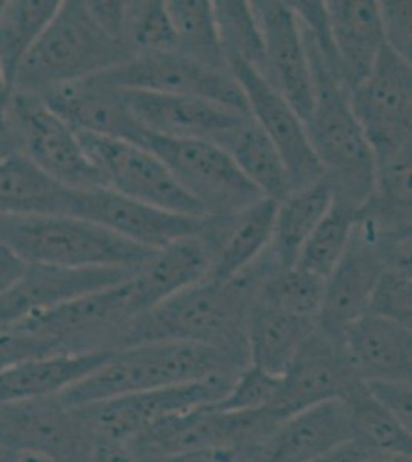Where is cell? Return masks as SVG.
<instances>
[{"label":"cell","mask_w":412,"mask_h":462,"mask_svg":"<svg viewBox=\"0 0 412 462\" xmlns=\"http://www.w3.org/2000/svg\"><path fill=\"white\" fill-rule=\"evenodd\" d=\"M78 137L106 189L157 210L208 217L154 152L122 139L82 132Z\"/></svg>","instance_id":"10"},{"label":"cell","mask_w":412,"mask_h":462,"mask_svg":"<svg viewBox=\"0 0 412 462\" xmlns=\"http://www.w3.org/2000/svg\"><path fill=\"white\" fill-rule=\"evenodd\" d=\"M0 462H19V455L0 450Z\"/></svg>","instance_id":"50"},{"label":"cell","mask_w":412,"mask_h":462,"mask_svg":"<svg viewBox=\"0 0 412 462\" xmlns=\"http://www.w3.org/2000/svg\"><path fill=\"white\" fill-rule=\"evenodd\" d=\"M124 95L131 115L143 130L174 139H194L220 145L242 119L250 115L187 96L131 89H124Z\"/></svg>","instance_id":"21"},{"label":"cell","mask_w":412,"mask_h":462,"mask_svg":"<svg viewBox=\"0 0 412 462\" xmlns=\"http://www.w3.org/2000/svg\"><path fill=\"white\" fill-rule=\"evenodd\" d=\"M368 455L371 453L363 450L362 447L348 442V444L335 448L334 452L328 453V455L311 462H361Z\"/></svg>","instance_id":"47"},{"label":"cell","mask_w":412,"mask_h":462,"mask_svg":"<svg viewBox=\"0 0 412 462\" xmlns=\"http://www.w3.org/2000/svg\"><path fill=\"white\" fill-rule=\"evenodd\" d=\"M362 383L344 350L343 337L329 335L316 322L280 379L268 411L285 420L316 405L344 401Z\"/></svg>","instance_id":"15"},{"label":"cell","mask_w":412,"mask_h":462,"mask_svg":"<svg viewBox=\"0 0 412 462\" xmlns=\"http://www.w3.org/2000/svg\"><path fill=\"white\" fill-rule=\"evenodd\" d=\"M95 441L59 398L0 405V450L50 462H91Z\"/></svg>","instance_id":"13"},{"label":"cell","mask_w":412,"mask_h":462,"mask_svg":"<svg viewBox=\"0 0 412 462\" xmlns=\"http://www.w3.org/2000/svg\"><path fill=\"white\" fill-rule=\"evenodd\" d=\"M361 462H412V457L403 453H371Z\"/></svg>","instance_id":"48"},{"label":"cell","mask_w":412,"mask_h":462,"mask_svg":"<svg viewBox=\"0 0 412 462\" xmlns=\"http://www.w3.org/2000/svg\"><path fill=\"white\" fill-rule=\"evenodd\" d=\"M19 152L43 173L69 189L106 187L73 126L37 95L14 93L8 104Z\"/></svg>","instance_id":"11"},{"label":"cell","mask_w":412,"mask_h":462,"mask_svg":"<svg viewBox=\"0 0 412 462\" xmlns=\"http://www.w3.org/2000/svg\"><path fill=\"white\" fill-rule=\"evenodd\" d=\"M131 279L69 300L10 331L34 337L48 355L121 350L128 327L139 316Z\"/></svg>","instance_id":"6"},{"label":"cell","mask_w":412,"mask_h":462,"mask_svg":"<svg viewBox=\"0 0 412 462\" xmlns=\"http://www.w3.org/2000/svg\"><path fill=\"white\" fill-rule=\"evenodd\" d=\"M76 132L136 143L142 126L126 106L124 89L96 76L71 82L41 96Z\"/></svg>","instance_id":"23"},{"label":"cell","mask_w":412,"mask_h":462,"mask_svg":"<svg viewBox=\"0 0 412 462\" xmlns=\"http://www.w3.org/2000/svg\"><path fill=\"white\" fill-rule=\"evenodd\" d=\"M280 379L282 376H274L248 364L237 374L228 393L213 405L215 409L235 413L270 410L276 401Z\"/></svg>","instance_id":"39"},{"label":"cell","mask_w":412,"mask_h":462,"mask_svg":"<svg viewBox=\"0 0 412 462\" xmlns=\"http://www.w3.org/2000/svg\"><path fill=\"white\" fill-rule=\"evenodd\" d=\"M6 0H0V13L4 10V5H5Z\"/></svg>","instance_id":"51"},{"label":"cell","mask_w":412,"mask_h":462,"mask_svg":"<svg viewBox=\"0 0 412 462\" xmlns=\"http://www.w3.org/2000/svg\"><path fill=\"white\" fill-rule=\"evenodd\" d=\"M350 102L376 163L411 148V62L385 45L370 76L351 89Z\"/></svg>","instance_id":"12"},{"label":"cell","mask_w":412,"mask_h":462,"mask_svg":"<svg viewBox=\"0 0 412 462\" xmlns=\"http://www.w3.org/2000/svg\"><path fill=\"white\" fill-rule=\"evenodd\" d=\"M219 147L230 154L242 173L267 199L279 204L291 193L287 167L274 143L252 116H245Z\"/></svg>","instance_id":"32"},{"label":"cell","mask_w":412,"mask_h":462,"mask_svg":"<svg viewBox=\"0 0 412 462\" xmlns=\"http://www.w3.org/2000/svg\"><path fill=\"white\" fill-rule=\"evenodd\" d=\"M91 462H143L126 444H96Z\"/></svg>","instance_id":"45"},{"label":"cell","mask_w":412,"mask_h":462,"mask_svg":"<svg viewBox=\"0 0 412 462\" xmlns=\"http://www.w3.org/2000/svg\"><path fill=\"white\" fill-rule=\"evenodd\" d=\"M245 367L246 364L211 346L189 342H146L111 353L93 374L58 398L67 407H78L191 383L209 374H235Z\"/></svg>","instance_id":"3"},{"label":"cell","mask_w":412,"mask_h":462,"mask_svg":"<svg viewBox=\"0 0 412 462\" xmlns=\"http://www.w3.org/2000/svg\"><path fill=\"white\" fill-rule=\"evenodd\" d=\"M176 34V51L215 69H228L215 19V2L165 0Z\"/></svg>","instance_id":"34"},{"label":"cell","mask_w":412,"mask_h":462,"mask_svg":"<svg viewBox=\"0 0 412 462\" xmlns=\"http://www.w3.org/2000/svg\"><path fill=\"white\" fill-rule=\"evenodd\" d=\"M280 420L268 410L235 413L205 405L157 420L126 446L141 459L215 447H237L251 452L271 435Z\"/></svg>","instance_id":"9"},{"label":"cell","mask_w":412,"mask_h":462,"mask_svg":"<svg viewBox=\"0 0 412 462\" xmlns=\"http://www.w3.org/2000/svg\"><path fill=\"white\" fill-rule=\"evenodd\" d=\"M250 6L261 34V78L305 122L313 108V78L298 14L289 2L252 0Z\"/></svg>","instance_id":"19"},{"label":"cell","mask_w":412,"mask_h":462,"mask_svg":"<svg viewBox=\"0 0 412 462\" xmlns=\"http://www.w3.org/2000/svg\"><path fill=\"white\" fill-rule=\"evenodd\" d=\"M316 319H305L256 304L246 322L248 364L274 376H283Z\"/></svg>","instance_id":"30"},{"label":"cell","mask_w":412,"mask_h":462,"mask_svg":"<svg viewBox=\"0 0 412 462\" xmlns=\"http://www.w3.org/2000/svg\"><path fill=\"white\" fill-rule=\"evenodd\" d=\"M59 5V0H6L0 13V69L11 93L17 71Z\"/></svg>","instance_id":"33"},{"label":"cell","mask_w":412,"mask_h":462,"mask_svg":"<svg viewBox=\"0 0 412 462\" xmlns=\"http://www.w3.org/2000/svg\"><path fill=\"white\" fill-rule=\"evenodd\" d=\"M14 152H19L16 132L8 111H4L0 113V161Z\"/></svg>","instance_id":"46"},{"label":"cell","mask_w":412,"mask_h":462,"mask_svg":"<svg viewBox=\"0 0 412 462\" xmlns=\"http://www.w3.org/2000/svg\"><path fill=\"white\" fill-rule=\"evenodd\" d=\"M226 67L245 96L248 111L280 154L292 191L325 178L300 116L261 74L242 59L226 56Z\"/></svg>","instance_id":"18"},{"label":"cell","mask_w":412,"mask_h":462,"mask_svg":"<svg viewBox=\"0 0 412 462\" xmlns=\"http://www.w3.org/2000/svg\"><path fill=\"white\" fill-rule=\"evenodd\" d=\"M211 247L204 233L157 250L133 276V300L139 315L208 278Z\"/></svg>","instance_id":"28"},{"label":"cell","mask_w":412,"mask_h":462,"mask_svg":"<svg viewBox=\"0 0 412 462\" xmlns=\"http://www.w3.org/2000/svg\"><path fill=\"white\" fill-rule=\"evenodd\" d=\"M133 143L154 152L206 216L235 215L265 198L215 143L159 136L143 128Z\"/></svg>","instance_id":"7"},{"label":"cell","mask_w":412,"mask_h":462,"mask_svg":"<svg viewBox=\"0 0 412 462\" xmlns=\"http://www.w3.org/2000/svg\"><path fill=\"white\" fill-rule=\"evenodd\" d=\"M96 78L115 88L197 97L250 113L230 69H209L178 51L142 54Z\"/></svg>","instance_id":"14"},{"label":"cell","mask_w":412,"mask_h":462,"mask_svg":"<svg viewBox=\"0 0 412 462\" xmlns=\"http://www.w3.org/2000/svg\"><path fill=\"white\" fill-rule=\"evenodd\" d=\"M343 402L348 409L352 444L370 453L411 455V430L368 393L365 383H362Z\"/></svg>","instance_id":"35"},{"label":"cell","mask_w":412,"mask_h":462,"mask_svg":"<svg viewBox=\"0 0 412 462\" xmlns=\"http://www.w3.org/2000/svg\"><path fill=\"white\" fill-rule=\"evenodd\" d=\"M246 450L237 447H215V448H200L189 452L174 453L168 457H150L142 459L143 462H243Z\"/></svg>","instance_id":"42"},{"label":"cell","mask_w":412,"mask_h":462,"mask_svg":"<svg viewBox=\"0 0 412 462\" xmlns=\"http://www.w3.org/2000/svg\"><path fill=\"white\" fill-rule=\"evenodd\" d=\"M113 352L51 353L0 370V405L58 398L111 356Z\"/></svg>","instance_id":"27"},{"label":"cell","mask_w":412,"mask_h":462,"mask_svg":"<svg viewBox=\"0 0 412 462\" xmlns=\"http://www.w3.org/2000/svg\"><path fill=\"white\" fill-rule=\"evenodd\" d=\"M26 265L23 259L13 252L4 242H0V294L14 285L17 279L25 272Z\"/></svg>","instance_id":"44"},{"label":"cell","mask_w":412,"mask_h":462,"mask_svg":"<svg viewBox=\"0 0 412 462\" xmlns=\"http://www.w3.org/2000/svg\"><path fill=\"white\" fill-rule=\"evenodd\" d=\"M365 387L383 409L412 430L411 381H368Z\"/></svg>","instance_id":"41"},{"label":"cell","mask_w":412,"mask_h":462,"mask_svg":"<svg viewBox=\"0 0 412 462\" xmlns=\"http://www.w3.org/2000/svg\"><path fill=\"white\" fill-rule=\"evenodd\" d=\"M381 28L385 45L412 63V4L407 0H381Z\"/></svg>","instance_id":"40"},{"label":"cell","mask_w":412,"mask_h":462,"mask_svg":"<svg viewBox=\"0 0 412 462\" xmlns=\"http://www.w3.org/2000/svg\"><path fill=\"white\" fill-rule=\"evenodd\" d=\"M355 215V211L333 200L328 213L298 253L296 265L318 278H328L348 248Z\"/></svg>","instance_id":"37"},{"label":"cell","mask_w":412,"mask_h":462,"mask_svg":"<svg viewBox=\"0 0 412 462\" xmlns=\"http://www.w3.org/2000/svg\"><path fill=\"white\" fill-rule=\"evenodd\" d=\"M385 239L368 217L355 215L343 258L325 281L324 300L316 319L322 330L343 337L348 327L368 315L385 265Z\"/></svg>","instance_id":"16"},{"label":"cell","mask_w":412,"mask_h":462,"mask_svg":"<svg viewBox=\"0 0 412 462\" xmlns=\"http://www.w3.org/2000/svg\"><path fill=\"white\" fill-rule=\"evenodd\" d=\"M11 89L6 84L5 76H4V71L0 69V113H4L8 108V104H10L11 99Z\"/></svg>","instance_id":"49"},{"label":"cell","mask_w":412,"mask_h":462,"mask_svg":"<svg viewBox=\"0 0 412 462\" xmlns=\"http://www.w3.org/2000/svg\"><path fill=\"white\" fill-rule=\"evenodd\" d=\"M276 267L267 252L228 281L204 279L143 311L122 348L146 342H189L228 353L248 365L246 322L261 285Z\"/></svg>","instance_id":"1"},{"label":"cell","mask_w":412,"mask_h":462,"mask_svg":"<svg viewBox=\"0 0 412 462\" xmlns=\"http://www.w3.org/2000/svg\"><path fill=\"white\" fill-rule=\"evenodd\" d=\"M0 219H2V215H0Z\"/></svg>","instance_id":"52"},{"label":"cell","mask_w":412,"mask_h":462,"mask_svg":"<svg viewBox=\"0 0 412 462\" xmlns=\"http://www.w3.org/2000/svg\"><path fill=\"white\" fill-rule=\"evenodd\" d=\"M137 272L121 268H67L28 263L13 287L0 294V331L42 315L84 294L124 282Z\"/></svg>","instance_id":"20"},{"label":"cell","mask_w":412,"mask_h":462,"mask_svg":"<svg viewBox=\"0 0 412 462\" xmlns=\"http://www.w3.org/2000/svg\"><path fill=\"white\" fill-rule=\"evenodd\" d=\"M343 346L363 383L411 381V327L368 313L346 328Z\"/></svg>","instance_id":"25"},{"label":"cell","mask_w":412,"mask_h":462,"mask_svg":"<svg viewBox=\"0 0 412 462\" xmlns=\"http://www.w3.org/2000/svg\"><path fill=\"white\" fill-rule=\"evenodd\" d=\"M128 2H87L91 16L111 37L124 42ZM125 43V42H124Z\"/></svg>","instance_id":"43"},{"label":"cell","mask_w":412,"mask_h":462,"mask_svg":"<svg viewBox=\"0 0 412 462\" xmlns=\"http://www.w3.org/2000/svg\"><path fill=\"white\" fill-rule=\"evenodd\" d=\"M69 189L56 182L21 152L0 161V215L65 216Z\"/></svg>","instance_id":"29"},{"label":"cell","mask_w":412,"mask_h":462,"mask_svg":"<svg viewBox=\"0 0 412 462\" xmlns=\"http://www.w3.org/2000/svg\"><path fill=\"white\" fill-rule=\"evenodd\" d=\"M325 281L298 265L276 267L261 285L256 304L287 315L317 319Z\"/></svg>","instance_id":"36"},{"label":"cell","mask_w":412,"mask_h":462,"mask_svg":"<svg viewBox=\"0 0 412 462\" xmlns=\"http://www.w3.org/2000/svg\"><path fill=\"white\" fill-rule=\"evenodd\" d=\"M235 374H215L171 387L125 394L71 407L95 444H128L146 427L165 416L213 405L228 393Z\"/></svg>","instance_id":"8"},{"label":"cell","mask_w":412,"mask_h":462,"mask_svg":"<svg viewBox=\"0 0 412 462\" xmlns=\"http://www.w3.org/2000/svg\"><path fill=\"white\" fill-rule=\"evenodd\" d=\"M0 242L25 263L139 272L157 250L73 216H2Z\"/></svg>","instance_id":"5"},{"label":"cell","mask_w":412,"mask_h":462,"mask_svg":"<svg viewBox=\"0 0 412 462\" xmlns=\"http://www.w3.org/2000/svg\"><path fill=\"white\" fill-rule=\"evenodd\" d=\"M133 58L130 48L111 37L91 16L87 2L65 0L17 71L13 95L42 96Z\"/></svg>","instance_id":"4"},{"label":"cell","mask_w":412,"mask_h":462,"mask_svg":"<svg viewBox=\"0 0 412 462\" xmlns=\"http://www.w3.org/2000/svg\"><path fill=\"white\" fill-rule=\"evenodd\" d=\"M351 442L343 401H333L288 416L245 462H311Z\"/></svg>","instance_id":"22"},{"label":"cell","mask_w":412,"mask_h":462,"mask_svg":"<svg viewBox=\"0 0 412 462\" xmlns=\"http://www.w3.org/2000/svg\"><path fill=\"white\" fill-rule=\"evenodd\" d=\"M124 42L131 53H168L176 51V34L165 0H136L126 4Z\"/></svg>","instance_id":"38"},{"label":"cell","mask_w":412,"mask_h":462,"mask_svg":"<svg viewBox=\"0 0 412 462\" xmlns=\"http://www.w3.org/2000/svg\"><path fill=\"white\" fill-rule=\"evenodd\" d=\"M333 205V189L326 178L294 189L277 204L270 253L280 267L296 265L298 253Z\"/></svg>","instance_id":"31"},{"label":"cell","mask_w":412,"mask_h":462,"mask_svg":"<svg viewBox=\"0 0 412 462\" xmlns=\"http://www.w3.org/2000/svg\"><path fill=\"white\" fill-rule=\"evenodd\" d=\"M325 17L335 60L348 88L370 76L385 47L377 0H328Z\"/></svg>","instance_id":"24"},{"label":"cell","mask_w":412,"mask_h":462,"mask_svg":"<svg viewBox=\"0 0 412 462\" xmlns=\"http://www.w3.org/2000/svg\"><path fill=\"white\" fill-rule=\"evenodd\" d=\"M300 28L314 91L313 108L303 124L333 200L357 213L374 193L376 156L351 108L350 88L328 37L302 21Z\"/></svg>","instance_id":"2"},{"label":"cell","mask_w":412,"mask_h":462,"mask_svg":"<svg viewBox=\"0 0 412 462\" xmlns=\"http://www.w3.org/2000/svg\"><path fill=\"white\" fill-rule=\"evenodd\" d=\"M65 216L93 222L150 250H160L183 237L202 235L209 221V216L193 217L157 210L106 187L69 189Z\"/></svg>","instance_id":"17"},{"label":"cell","mask_w":412,"mask_h":462,"mask_svg":"<svg viewBox=\"0 0 412 462\" xmlns=\"http://www.w3.org/2000/svg\"><path fill=\"white\" fill-rule=\"evenodd\" d=\"M277 202L259 200L235 215L209 216L204 236L211 247L208 279L228 281L270 247Z\"/></svg>","instance_id":"26"}]
</instances>
